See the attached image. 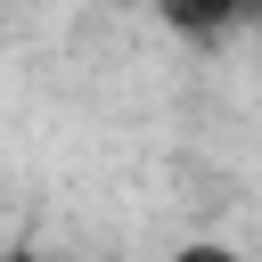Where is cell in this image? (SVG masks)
I'll list each match as a JSON object with an SVG mask.
<instances>
[{
  "mask_svg": "<svg viewBox=\"0 0 262 262\" xmlns=\"http://www.w3.org/2000/svg\"><path fill=\"white\" fill-rule=\"evenodd\" d=\"M254 0H164V16L180 25V33H221L229 16H246Z\"/></svg>",
  "mask_w": 262,
  "mask_h": 262,
  "instance_id": "cell-1",
  "label": "cell"
},
{
  "mask_svg": "<svg viewBox=\"0 0 262 262\" xmlns=\"http://www.w3.org/2000/svg\"><path fill=\"white\" fill-rule=\"evenodd\" d=\"M172 262H237L229 246H188V254H172Z\"/></svg>",
  "mask_w": 262,
  "mask_h": 262,
  "instance_id": "cell-2",
  "label": "cell"
},
{
  "mask_svg": "<svg viewBox=\"0 0 262 262\" xmlns=\"http://www.w3.org/2000/svg\"><path fill=\"white\" fill-rule=\"evenodd\" d=\"M8 262H33V254H8Z\"/></svg>",
  "mask_w": 262,
  "mask_h": 262,
  "instance_id": "cell-3",
  "label": "cell"
}]
</instances>
